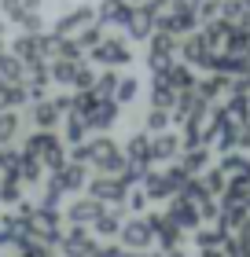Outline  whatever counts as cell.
I'll use <instances>...</instances> for the list:
<instances>
[{
	"instance_id": "1",
	"label": "cell",
	"mask_w": 250,
	"mask_h": 257,
	"mask_svg": "<svg viewBox=\"0 0 250 257\" xmlns=\"http://www.w3.org/2000/svg\"><path fill=\"white\" fill-rule=\"evenodd\" d=\"M70 114H81L92 133H111V128L122 121V107H118L114 99L92 96V92H74V107H70Z\"/></svg>"
},
{
	"instance_id": "2",
	"label": "cell",
	"mask_w": 250,
	"mask_h": 257,
	"mask_svg": "<svg viewBox=\"0 0 250 257\" xmlns=\"http://www.w3.org/2000/svg\"><path fill=\"white\" fill-rule=\"evenodd\" d=\"M19 151L37 158L44 166V173H55L59 166H66V144H63L59 133H30V136H22Z\"/></svg>"
},
{
	"instance_id": "3",
	"label": "cell",
	"mask_w": 250,
	"mask_h": 257,
	"mask_svg": "<svg viewBox=\"0 0 250 257\" xmlns=\"http://www.w3.org/2000/svg\"><path fill=\"white\" fill-rule=\"evenodd\" d=\"M89 63L107 66V70H129V66L136 63V48L125 41V33L111 30V33H107V37L96 44V48L89 52Z\"/></svg>"
},
{
	"instance_id": "4",
	"label": "cell",
	"mask_w": 250,
	"mask_h": 257,
	"mask_svg": "<svg viewBox=\"0 0 250 257\" xmlns=\"http://www.w3.org/2000/svg\"><path fill=\"white\" fill-rule=\"evenodd\" d=\"M184 180H188V173L173 162L165 169H147L144 180H140V191L147 195V202H170L173 195H181Z\"/></svg>"
},
{
	"instance_id": "5",
	"label": "cell",
	"mask_w": 250,
	"mask_h": 257,
	"mask_svg": "<svg viewBox=\"0 0 250 257\" xmlns=\"http://www.w3.org/2000/svg\"><path fill=\"white\" fill-rule=\"evenodd\" d=\"M96 22V4H89V0H77V4L63 8L59 15L52 19L48 33H59V37H77L85 26H92Z\"/></svg>"
},
{
	"instance_id": "6",
	"label": "cell",
	"mask_w": 250,
	"mask_h": 257,
	"mask_svg": "<svg viewBox=\"0 0 250 257\" xmlns=\"http://www.w3.org/2000/svg\"><path fill=\"white\" fill-rule=\"evenodd\" d=\"M177 48H181V41H177L173 33L154 30L147 37V48H144V66L151 74H165V66L177 63Z\"/></svg>"
},
{
	"instance_id": "7",
	"label": "cell",
	"mask_w": 250,
	"mask_h": 257,
	"mask_svg": "<svg viewBox=\"0 0 250 257\" xmlns=\"http://www.w3.org/2000/svg\"><path fill=\"white\" fill-rule=\"evenodd\" d=\"M118 246L125 250H136V253H151L154 246V228L151 220L140 213V217H125L122 220V231H118Z\"/></svg>"
},
{
	"instance_id": "8",
	"label": "cell",
	"mask_w": 250,
	"mask_h": 257,
	"mask_svg": "<svg viewBox=\"0 0 250 257\" xmlns=\"http://www.w3.org/2000/svg\"><path fill=\"white\" fill-rule=\"evenodd\" d=\"M22 118H26V125H33V133H59L66 114L52 103V96H44V99H33Z\"/></svg>"
},
{
	"instance_id": "9",
	"label": "cell",
	"mask_w": 250,
	"mask_h": 257,
	"mask_svg": "<svg viewBox=\"0 0 250 257\" xmlns=\"http://www.w3.org/2000/svg\"><path fill=\"white\" fill-rule=\"evenodd\" d=\"M85 195L96 198V202H103V206H122L125 195H129V184L122 177H103V173H96V177H89Z\"/></svg>"
},
{
	"instance_id": "10",
	"label": "cell",
	"mask_w": 250,
	"mask_h": 257,
	"mask_svg": "<svg viewBox=\"0 0 250 257\" xmlns=\"http://www.w3.org/2000/svg\"><path fill=\"white\" fill-rule=\"evenodd\" d=\"M151 220V228H154V246H158L162 253H170V250H181V242H184V231L170 220V213L165 209H151V213H144Z\"/></svg>"
},
{
	"instance_id": "11",
	"label": "cell",
	"mask_w": 250,
	"mask_h": 257,
	"mask_svg": "<svg viewBox=\"0 0 250 257\" xmlns=\"http://www.w3.org/2000/svg\"><path fill=\"white\" fill-rule=\"evenodd\" d=\"M11 55L22 63H48V33H15Z\"/></svg>"
},
{
	"instance_id": "12",
	"label": "cell",
	"mask_w": 250,
	"mask_h": 257,
	"mask_svg": "<svg viewBox=\"0 0 250 257\" xmlns=\"http://www.w3.org/2000/svg\"><path fill=\"white\" fill-rule=\"evenodd\" d=\"M52 184L63 195H85V188H89V166H81V162H70L66 158V166H59L55 173H52Z\"/></svg>"
},
{
	"instance_id": "13",
	"label": "cell",
	"mask_w": 250,
	"mask_h": 257,
	"mask_svg": "<svg viewBox=\"0 0 250 257\" xmlns=\"http://www.w3.org/2000/svg\"><path fill=\"white\" fill-rule=\"evenodd\" d=\"M154 30H158V15H154L147 4H136L122 33H125V41H129V44H147V37H151Z\"/></svg>"
},
{
	"instance_id": "14",
	"label": "cell",
	"mask_w": 250,
	"mask_h": 257,
	"mask_svg": "<svg viewBox=\"0 0 250 257\" xmlns=\"http://www.w3.org/2000/svg\"><path fill=\"white\" fill-rule=\"evenodd\" d=\"M100 250L92 228H63V239H59V253L63 257H92Z\"/></svg>"
},
{
	"instance_id": "15",
	"label": "cell",
	"mask_w": 250,
	"mask_h": 257,
	"mask_svg": "<svg viewBox=\"0 0 250 257\" xmlns=\"http://www.w3.org/2000/svg\"><path fill=\"white\" fill-rule=\"evenodd\" d=\"M100 206L103 202H96V198H89V195H74L66 202V209H63V224L66 228H89L92 217L100 213Z\"/></svg>"
},
{
	"instance_id": "16",
	"label": "cell",
	"mask_w": 250,
	"mask_h": 257,
	"mask_svg": "<svg viewBox=\"0 0 250 257\" xmlns=\"http://www.w3.org/2000/svg\"><path fill=\"white\" fill-rule=\"evenodd\" d=\"M165 206H170V209H165V213H170V220H173V224H177V228L184 231V235H192L195 228H202L199 206H195V202H188L184 195H173V198H170V202H165Z\"/></svg>"
},
{
	"instance_id": "17",
	"label": "cell",
	"mask_w": 250,
	"mask_h": 257,
	"mask_svg": "<svg viewBox=\"0 0 250 257\" xmlns=\"http://www.w3.org/2000/svg\"><path fill=\"white\" fill-rule=\"evenodd\" d=\"M181 133H173V128H165V133L151 136V162H158V166H173L177 158H181Z\"/></svg>"
},
{
	"instance_id": "18",
	"label": "cell",
	"mask_w": 250,
	"mask_h": 257,
	"mask_svg": "<svg viewBox=\"0 0 250 257\" xmlns=\"http://www.w3.org/2000/svg\"><path fill=\"white\" fill-rule=\"evenodd\" d=\"M181 63H188L192 70H202V74H206L210 70V59H213V52L206 48V44H202V37H199V30L195 33H188V37H181Z\"/></svg>"
},
{
	"instance_id": "19",
	"label": "cell",
	"mask_w": 250,
	"mask_h": 257,
	"mask_svg": "<svg viewBox=\"0 0 250 257\" xmlns=\"http://www.w3.org/2000/svg\"><path fill=\"white\" fill-rule=\"evenodd\" d=\"M122 155H125V162L133 169H140V173H147L154 162H151V136L144 133V128H140V133H133L125 140V147H122Z\"/></svg>"
},
{
	"instance_id": "20",
	"label": "cell",
	"mask_w": 250,
	"mask_h": 257,
	"mask_svg": "<svg viewBox=\"0 0 250 257\" xmlns=\"http://www.w3.org/2000/svg\"><path fill=\"white\" fill-rule=\"evenodd\" d=\"M122 220H125V213H122V206H100V213L92 217V235L96 239H118V231H122Z\"/></svg>"
},
{
	"instance_id": "21",
	"label": "cell",
	"mask_w": 250,
	"mask_h": 257,
	"mask_svg": "<svg viewBox=\"0 0 250 257\" xmlns=\"http://www.w3.org/2000/svg\"><path fill=\"white\" fill-rule=\"evenodd\" d=\"M177 96H181V92H177L162 74H151V85H147V107L173 110V107H177Z\"/></svg>"
},
{
	"instance_id": "22",
	"label": "cell",
	"mask_w": 250,
	"mask_h": 257,
	"mask_svg": "<svg viewBox=\"0 0 250 257\" xmlns=\"http://www.w3.org/2000/svg\"><path fill=\"white\" fill-rule=\"evenodd\" d=\"M195 92H199L206 103H221V99L232 92V77H224V74H202V77L195 81Z\"/></svg>"
},
{
	"instance_id": "23",
	"label": "cell",
	"mask_w": 250,
	"mask_h": 257,
	"mask_svg": "<svg viewBox=\"0 0 250 257\" xmlns=\"http://www.w3.org/2000/svg\"><path fill=\"white\" fill-rule=\"evenodd\" d=\"M217 169L228 180H246L250 184V155H243V151H224L217 158Z\"/></svg>"
},
{
	"instance_id": "24",
	"label": "cell",
	"mask_w": 250,
	"mask_h": 257,
	"mask_svg": "<svg viewBox=\"0 0 250 257\" xmlns=\"http://www.w3.org/2000/svg\"><path fill=\"white\" fill-rule=\"evenodd\" d=\"M11 177H15L22 188H33V191H37L41 184L48 180V177H44V166H41L37 158H30V155H22V158H19V166H15V173H11Z\"/></svg>"
},
{
	"instance_id": "25",
	"label": "cell",
	"mask_w": 250,
	"mask_h": 257,
	"mask_svg": "<svg viewBox=\"0 0 250 257\" xmlns=\"http://www.w3.org/2000/svg\"><path fill=\"white\" fill-rule=\"evenodd\" d=\"M210 155H213L210 147H184L181 158H177V166H181L188 177H202V173L210 169Z\"/></svg>"
},
{
	"instance_id": "26",
	"label": "cell",
	"mask_w": 250,
	"mask_h": 257,
	"mask_svg": "<svg viewBox=\"0 0 250 257\" xmlns=\"http://www.w3.org/2000/svg\"><path fill=\"white\" fill-rule=\"evenodd\" d=\"M140 92H144V77L136 74H118V88H114V103L118 107H133V103L140 99Z\"/></svg>"
},
{
	"instance_id": "27",
	"label": "cell",
	"mask_w": 250,
	"mask_h": 257,
	"mask_svg": "<svg viewBox=\"0 0 250 257\" xmlns=\"http://www.w3.org/2000/svg\"><path fill=\"white\" fill-rule=\"evenodd\" d=\"M81 66H85V59H52V63H48V77H52V85L74 88L77 70H81Z\"/></svg>"
},
{
	"instance_id": "28",
	"label": "cell",
	"mask_w": 250,
	"mask_h": 257,
	"mask_svg": "<svg viewBox=\"0 0 250 257\" xmlns=\"http://www.w3.org/2000/svg\"><path fill=\"white\" fill-rule=\"evenodd\" d=\"M59 136H63L66 147H77V144H85V140L92 136V128L85 125V118H81V114H66L63 125H59Z\"/></svg>"
},
{
	"instance_id": "29",
	"label": "cell",
	"mask_w": 250,
	"mask_h": 257,
	"mask_svg": "<svg viewBox=\"0 0 250 257\" xmlns=\"http://www.w3.org/2000/svg\"><path fill=\"white\" fill-rule=\"evenodd\" d=\"M22 128H26V118H22V110H0V147L19 144Z\"/></svg>"
},
{
	"instance_id": "30",
	"label": "cell",
	"mask_w": 250,
	"mask_h": 257,
	"mask_svg": "<svg viewBox=\"0 0 250 257\" xmlns=\"http://www.w3.org/2000/svg\"><path fill=\"white\" fill-rule=\"evenodd\" d=\"M162 77L170 81V85H173L177 92H188V88H195V81H199V74H195V70L188 66V63H170Z\"/></svg>"
},
{
	"instance_id": "31",
	"label": "cell",
	"mask_w": 250,
	"mask_h": 257,
	"mask_svg": "<svg viewBox=\"0 0 250 257\" xmlns=\"http://www.w3.org/2000/svg\"><path fill=\"white\" fill-rule=\"evenodd\" d=\"M170 125H173L170 110H158V107H144V114H140V128H144L147 136H158V133H165Z\"/></svg>"
},
{
	"instance_id": "32",
	"label": "cell",
	"mask_w": 250,
	"mask_h": 257,
	"mask_svg": "<svg viewBox=\"0 0 250 257\" xmlns=\"http://www.w3.org/2000/svg\"><path fill=\"white\" fill-rule=\"evenodd\" d=\"M0 81L4 85H22L26 81V63L15 59L11 52H0Z\"/></svg>"
},
{
	"instance_id": "33",
	"label": "cell",
	"mask_w": 250,
	"mask_h": 257,
	"mask_svg": "<svg viewBox=\"0 0 250 257\" xmlns=\"http://www.w3.org/2000/svg\"><path fill=\"white\" fill-rule=\"evenodd\" d=\"M192 242H195V246H199V253L202 250H224V231L217 228V224H202V228H195L192 231Z\"/></svg>"
},
{
	"instance_id": "34",
	"label": "cell",
	"mask_w": 250,
	"mask_h": 257,
	"mask_svg": "<svg viewBox=\"0 0 250 257\" xmlns=\"http://www.w3.org/2000/svg\"><path fill=\"white\" fill-rule=\"evenodd\" d=\"M221 22H228L235 30H250V11L239 4V0H224L221 4Z\"/></svg>"
},
{
	"instance_id": "35",
	"label": "cell",
	"mask_w": 250,
	"mask_h": 257,
	"mask_svg": "<svg viewBox=\"0 0 250 257\" xmlns=\"http://www.w3.org/2000/svg\"><path fill=\"white\" fill-rule=\"evenodd\" d=\"M22 198H26V188H22L15 177H0V202H4V209L19 206Z\"/></svg>"
},
{
	"instance_id": "36",
	"label": "cell",
	"mask_w": 250,
	"mask_h": 257,
	"mask_svg": "<svg viewBox=\"0 0 250 257\" xmlns=\"http://www.w3.org/2000/svg\"><path fill=\"white\" fill-rule=\"evenodd\" d=\"M107 33H111L107 26H100V22H92V26H85V30H81L77 37H74V44H77V48L89 55V52H92V48H96V44H100V41L107 37Z\"/></svg>"
},
{
	"instance_id": "37",
	"label": "cell",
	"mask_w": 250,
	"mask_h": 257,
	"mask_svg": "<svg viewBox=\"0 0 250 257\" xmlns=\"http://www.w3.org/2000/svg\"><path fill=\"white\" fill-rule=\"evenodd\" d=\"M199 180H202V188H206V195H210V198H221V195H224V188H228V177H224L217 166H210Z\"/></svg>"
},
{
	"instance_id": "38",
	"label": "cell",
	"mask_w": 250,
	"mask_h": 257,
	"mask_svg": "<svg viewBox=\"0 0 250 257\" xmlns=\"http://www.w3.org/2000/svg\"><path fill=\"white\" fill-rule=\"evenodd\" d=\"M114 88H118V70H103L92 81V96H100V99H114Z\"/></svg>"
},
{
	"instance_id": "39",
	"label": "cell",
	"mask_w": 250,
	"mask_h": 257,
	"mask_svg": "<svg viewBox=\"0 0 250 257\" xmlns=\"http://www.w3.org/2000/svg\"><path fill=\"white\" fill-rule=\"evenodd\" d=\"M26 15H33V11H26L22 0H0V19H4L8 26H22Z\"/></svg>"
},
{
	"instance_id": "40",
	"label": "cell",
	"mask_w": 250,
	"mask_h": 257,
	"mask_svg": "<svg viewBox=\"0 0 250 257\" xmlns=\"http://www.w3.org/2000/svg\"><path fill=\"white\" fill-rule=\"evenodd\" d=\"M37 191H41V198H37V206H48V209H63V198H66V195H63V191H59L55 184H52V177L44 180V184H41Z\"/></svg>"
},
{
	"instance_id": "41",
	"label": "cell",
	"mask_w": 250,
	"mask_h": 257,
	"mask_svg": "<svg viewBox=\"0 0 250 257\" xmlns=\"http://www.w3.org/2000/svg\"><path fill=\"white\" fill-rule=\"evenodd\" d=\"M19 158H22V151L19 144H8V147H0V177H11L19 166Z\"/></svg>"
},
{
	"instance_id": "42",
	"label": "cell",
	"mask_w": 250,
	"mask_h": 257,
	"mask_svg": "<svg viewBox=\"0 0 250 257\" xmlns=\"http://www.w3.org/2000/svg\"><path fill=\"white\" fill-rule=\"evenodd\" d=\"M221 4H224V0H195V15H199V26H202V22H213V19H221Z\"/></svg>"
},
{
	"instance_id": "43",
	"label": "cell",
	"mask_w": 250,
	"mask_h": 257,
	"mask_svg": "<svg viewBox=\"0 0 250 257\" xmlns=\"http://www.w3.org/2000/svg\"><path fill=\"white\" fill-rule=\"evenodd\" d=\"M122 209H129V213H144V209H147V195L144 191H140V188H129V195H125V202H122Z\"/></svg>"
},
{
	"instance_id": "44",
	"label": "cell",
	"mask_w": 250,
	"mask_h": 257,
	"mask_svg": "<svg viewBox=\"0 0 250 257\" xmlns=\"http://www.w3.org/2000/svg\"><path fill=\"white\" fill-rule=\"evenodd\" d=\"M173 4H177V0H147V8L154 11V15H165V11H170Z\"/></svg>"
},
{
	"instance_id": "45",
	"label": "cell",
	"mask_w": 250,
	"mask_h": 257,
	"mask_svg": "<svg viewBox=\"0 0 250 257\" xmlns=\"http://www.w3.org/2000/svg\"><path fill=\"white\" fill-rule=\"evenodd\" d=\"M111 257H144V253H136V250H125V246H118V242H114Z\"/></svg>"
},
{
	"instance_id": "46",
	"label": "cell",
	"mask_w": 250,
	"mask_h": 257,
	"mask_svg": "<svg viewBox=\"0 0 250 257\" xmlns=\"http://www.w3.org/2000/svg\"><path fill=\"white\" fill-rule=\"evenodd\" d=\"M22 4H26V11H41V8H44V0H22Z\"/></svg>"
},
{
	"instance_id": "47",
	"label": "cell",
	"mask_w": 250,
	"mask_h": 257,
	"mask_svg": "<svg viewBox=\"0 0 250 257\" xmlns=\"http://www.w3.org/2000/svg\"><path fill=\"white\" fill-rule=\"evenodd\" d=\"M199 257H224V250H202Z\"/></svg>"
},
{
	"instance_id": "48",
	"label": "cell",
	"mask_w": 250,
	"mask_h": 257,
	"mask_svg": "<svg viewBox=\"0 0 250 257\" xmlns=\"http://www.w3.org/2000/svg\"><path fill=\"white\" fill-rule=\"evenodd\" d=\"M162 257H192V253H184V250H170V253H162Z\"/></svg>"
},
{
	"instance_id": "49",
	"label": "cell",
	"mask_w": 250,
	"mask_h": 257,
	"mask_svg": "<svg viewBox=\"0 0 250 257\" xmlns=\"http://www.w3.org/2000/svg\"><path fill=\"white\" fill-rule=\"evenodd\" d=\"M129 4H133V8H136V4H147V0H129Z\"/></svg>"
},
{
	"instance_id": "50",
	"label": "cell",
	"mask_w": 250,
	"mask_h": 257,
	"mask_svg": "<svg viewBox=\"0 0 250 257\" xmlns=\"http://www.w3.org/2000/svg\"><path fill=\"white\" fill-rule=\"evenodd\" d=\"M239 4H243V8H246V11H250V0H239Z\"/></svg>"
},
{
	"instance_id": "51",
	"label": "cell",
	"mask_w": 250,
	"mask_h": 257,
	"mask_svg": "<svg viewBox=\"0 0 250 257\" xmlns=\"http://www.w3.org/2000/svg\"><path fill=\"white\" fill-rule=\"evenodd\" d=\"M151 257H162V253H151Z\"/></svg>"
},
{
	"instance_id": "52",
	"label": "cell",
	"mask_w": 250,
	"mask_h": 257,
	"mask_svg": "<svg viewBox=\"0 0 250 257\" xmlns=\"http://www.w3.org/2000/svg\"><path fill=\"white\" fill-rule=\"evenodd\" d=\"M89 4H96V0H89Z\"/></svg>"
},
{
	"instance_id": "53",
	"label": "cell",
	"mask_w": 250,
	"mask_h": 257,
	"mask_svg": "<svg viewBox=\"0 0 250 257\" xmlns=\"http://www.w3.org/2000/svg\"><path fill=\"white\" fill-rule=\"evenodd\" d=\"M246 59H250V52H246Z\"/></svg>"
},
{
	"instance_id": "54",
	"label": "cell",
	"mask_w": 250,
	"mask_h": 257,
	"mask_svg": "<svg viewBox=\"0 0 250 257\" xmlns=\"http://www.w3.org/2000/svg\"><path fill=\"white\" fill-rule=\"evenodd\" d=\"M52 257H55V253H52Z\"/></svg>"
}]
</instances>
